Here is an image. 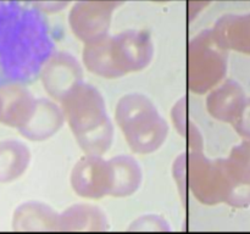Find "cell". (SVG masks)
Instances as JSON below:
<instances>
[{
	"instance_id": "cell-1",
	"label": "cell",
	"mask_w": 250,
	"mask_h": 234,
	"mask_svg": "<svg viewBox=\"0 0 250 234\" xmlns=\"http://www.w3.org/2000/svg\"><path fill=\"white\" fill-rule=\"evenodd\" d=\"M54 51L55 43L41 12L0 0V72L7 82L32 80Z\"/></svg>"
},
{
	"instance_id": "cell-2",
	"label": "cell",
	"mask_w": 250,
	"mask_h": 234,
	"mask_svg": "<svg viewBox=\"0 0 250 234\" xmlns=\"http://www.w3.org/2000/svg\"><path fill=\"white\" fill-rule=\"evenodd\" d=\"M59 104L81 150L88 155L106 154L114 140V124L100 90L82 82Z\"/></svg>"
},
{
	"instance_id": "cell-3",
	"label": "cell",
	"mask_w": 250,
	"mask_h": 234,
	"mask_svg": "<svg viewBox=\"0 0 250 234\" xmlns=\"http://www.w3.org/2000/svg\"><path fill=\"white\" fill-rule=\"evenodd\" d=\"M154 58V44L148 32L127 29L84 44L83 66L95 76L116 79L143 71Z\"/></svg>"
},
{
	"instance_id": "cell-4",
	"label": "cell",
	"mask_w": 250,
	"mask_h": 234,
	"mask_svg": "<svg viewBox=\"0 0 250 234\" xmlns=\"http://www.w3.org/2000/svg\"><path fill=\"white\" fill-rule=\"evenodd\" d=\"M115 121L134 154L155 153L167 138L168 123L150 98L142 93H129L120 98Z\"/></svg>"
},
{
	"instance_id": "cell-5",
	"label": "cell",
	"mask_w": 250,
	"mask_h": 234,
	"mask_svg": "<svg viewBox=\"0 0 250 234\" xmlns=\"http://www.w3.org/2000/svg\"><path fill=\"white\" fill-rule=\"evenodd\" d=\"M172 173L182 195H190L200 204L229 201L232 187L221 158L210 160L199 150H187L173 163Z\"/></svg>"
},
{
	"instance_id": "cell-6",
	"label": "cell",
	"mask_w": 250,
	"mask_h": 234,
	"mask_svg": "<svg viewBox=\"0 0 250 234\" xmlns=\"http://www.w3.org/2000/svg\"><path fill=\"white\" fill-rule=\"evenodd\" d=\"M229 50L221 45L212 29L194 37L187 49V85L195 94H205L224 80Z\"/></svg>"
},
{
	"instance_id": "cell-7",
	"label": "cell",
	"mask_w": 250,
	"mask_h": 234,
	"mask_svg": "<svg viewBox=\"0 0 250 234\" xmlns=\"http://www.w3.org/2000/svg\"><path fill=\"white\" fill-rule=\"evenodd\" d=\"M38 76L50 99L60 102L70 90L83 82V66L72 54L55 50Z\"/></svg>"
},
{
	"instance_id": "cell-8",
	"label": "cell",
	"mask_w": 250,
	"mask_h": 234,
	"mask_svg": "<svg viewBox=\"0 0 250 234\" xmlns=\"http://www.w3.org/2000/svg\"><path fill=\"white\" fill-rule=\"evenodd\" d=\"M71 188L81 197L99 200L110 194L111 168L103 156L84 154L73 166L70 176Z\"/></svg>"
},
{
	"instance_id": "cell-9",
	"label": "cell",
	"mask_w": 250,
	"mask_h": 234,
	"mask_svg": "<svg viewBox=\"0 0 250 234\" xmlns=\"http://www.w3.org/2000/svg\"><path fill=\"white\" fill-rule=\"evenodd\" d=\"M112 1H80L68 15L71 31L83 44H89L107 36L111 16L116 7Z\"/></svg>"
},
{
	"instance_id": "cell-10",
	"label": "cell",
	"mask_w": 250,
	"mask_h": 234,
	"mask_svg": "<svg viewBox=\"0 0 250 234\" xmlns=\"http://www.w3.org/2000/svg\"><path fill=\"white\" fill-rule=\"evenodd\" d=\"M37 98L23 83L0 84V123L19 131L32 116Z\"/></svg>"
},
{
	"instance_id": "cell-11",
	"label": "cell",
	"mask_w": 250,
	"mask_h": 234,
	"mask_svg": "<svg viewBox=\"0 0 250 234\" xmlns=\"http://www.w3.org/2000/svg\"><path fill=\"white\" fill-rule=\"evenodd\" d=\"M232 192L227 204L244 207L250 204V140L236 145L227 158H221Z\"/></svg>"
},
{
	"instance_id": "cell-12",
	"label": "cell",
	"mask_w": 250,
	"mask_h": 234,
	"mask_svg": "<svg viewBox=\"0 0 250 234\" xmlns=\"http://www.w3.org/2000/svg\"><path fill=\"white\" fill-rule=\"evenodd\" d=\"M65 123L62 109L55 100L38 98L28 121L19 129L23 138L31 141H44L53 138Z\"/></svg>"
},
{
	"instance_id": "cell-13",
	"label": "cell",
	"mask_w": 250,
	"mask_h": 234,
	"mask_svg": "<svg viewBox=\"0 0 250 234\" xmlns=\"http://www.w3.org/2000/svg\"><path fill=\"white\" fill-rule=\"evenodd\" d=\"M246 99L243 88L234 80L226 79L209 90L207 109L215 119L232 123L241 112Z\"/></svg>"
},
{
	"instance_id": "cell-14",
	"label": "cell",
	"mask_w": 250,
	"mask_h": 234,
	"mask_svg": "<svg viewBox=\"0 0 250 234\" xmlns=\"http://www.w3.org/2000/svg\"><path fill=\"white\" fill-rule=\"evenodd\" d=\"M11 226L16 232H56L59 212L45 202L29 200L16 207Z\"/></svg>"
},
{
	"instance_id": "cell-15",
	"label": "cell",
	"mask_w": 250,
	"mask_h": 234,
	"mask_svg": "<svg viewBox=\"0 0 250 234\" xmlns=\"http://www.w3.org/2000/svg\"><path fill=\"white\" fill-rule=\"evenodd\" d=\"M109 227L106 214L92 204H75L59 214V232H104Z\"/></svg>"
},
{
	"instance_id": "cell-16",
	"label": "cell",
	"mask_w": 250,
	"mask_h": 234,
	"mask_svg": "<svg viewBox=\"0 0 250 234\" xmlns=\"http://www.w3.org/2000/svg\"><path fill=\"white\" fill-rule=\"evenodd\" d=\"M111 168V189L109 196L128 197L137 193L143 183V170L131 155H117L109 158Z\"/></svg>"
},
{
	"instance_id": "cell-17",
	"label": "cell",
	"mask_w": 250,
	"mask_h": 234,
	"mask_svg": "<svg viewBox=\"0 0 250 234\" xmlns=\"http://www.w3.org/2000/svg\"><path fill=\"white\" fill-rule=\"evenodd\" d=\"M212 32L227 50L250 54V14L226 15L217 20Z\"/></svg>"
},
{
	"instance_id": "cell-18",
	"label": "cell",
	"mask_w": 250,
	"mask_h": 234,
	"mask_svg": "<svg viewBox=\"0 0 250 234\" xmlns=\"http://www.w3.org/2000/svg\"><path fill=\"white\" fill-rule=\"evenodd\" d=\"M31 150L17 139L0 140V184L21 178L31 163Z\"/></svg>"
},
{
	"instance_id": "cell-19",
	"label": "cell",
	"mask_w": 250,
	"mask_h": 234,
	"mask_svg": "<svg viewBox=\"0 0 250 234\" xmlns=\"http://www.w3.org/2000/svg\"><path fill=\"white\" fill-rule=\"evenodd\" d=\"M171 119L176 131L185 138L188 145V150H203V136L199 128L189 116L188 101L186 98H181L172 106Z\"/></svg>"
},
{
	"instance_id": "cell-20",
	"label": "cell",
	"mask_w": 250,
	"mask_h": 234,
	"mask_svg": "<svg viewBox=\"0 0 250 234\" xmlns=\"http://www.w3.org/2000/svg\"><path fill=\"white\" fill-rule=\"evenodd\" d=\"M129 231H170L167 221L159 214H146L137 218L129 226Z\"/></svg>"
},
{
	"instance_id": "cell-21",
	"label": "cell",
	"mask_w": 250,
	"mask_h": 234,
	"mask_svg": "<svg viewBox=\"0 0 250 234\" xmlns=\"http://www.w3.org/2000/svg\"><path fill=\"white\" fill-rule=\"evenodd\" d=\"M232 124L239 136H243L246 140H250V98L246 99L241 112Z\"/></svg>"
}]
</instances>
